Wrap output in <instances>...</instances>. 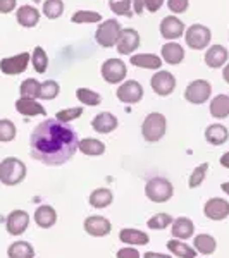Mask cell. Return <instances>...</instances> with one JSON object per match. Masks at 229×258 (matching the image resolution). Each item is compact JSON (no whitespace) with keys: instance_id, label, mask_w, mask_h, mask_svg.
Returning <instances> with one entry per match:
<instances>
[{"instance_id":"1","label":"cell","mask_w":229,"mask_h":258,"mask_svg":"<svg viewBox=\"0 0 229 258\" xmlns=\"http://www.w3.org/2000/svg\"><path fill=\"white\" fill-rule=\"evenodd\" d=\"M78 135L69 124L57 119H45L33 129L30 147L33 159L45 165H62L74 157L78 150Z\"/></svg>"},{"instance_id":"2","label":"cell","mask_w":229,"mask_h":258,"mask_svg":"<svg viewBox=\"0 0 229 258\" xmlns=\"http://www.w3.org/2000/svg\"><path fill=\"white\" fill-rule=\"evenodd\" d=\"M26 177V165L16 157H7L0 162V182L6 186H16Z\"/></svg>"},{"instance_id":"3","label":"cell","mask_w":229,"mask_h":258,"mask_svg":"<svg viewBox=\"0 0 229 258\" xmlns=\"http://www.w3.org/2000/svg\"><path fill=\"white\" fill-rule=\"evenodd\" d=\"M165 129H167V120L165 115L160 112H152L145 117L143 124H141V136L148 143H157L164 138Z\"/></svg>"},{"instance_id":"4","label":"cell","mask_w":229,"mask_h":258,"mask_svg":"<svg viewBox=\"0 0 229 258\" xmlns=\"http://www.w3.org/2000/svg\"><path fill=\"white\" fill-rule=\"evenodd\" d=\"M121 24L118 19H105L98 24L97 31H95V40L100 47L103 48H110V47H116L119 40V35H121Z\"/></svg>"},{"instance_id":"5","label":"cell","mask_w":229,"mask_h":258,"mask_svg":"<svg viewBox=\"0 0 229 258\" xmlns=\"http://www.w3.org/2000/svg\"><path fill=\"white\" fill-rule=\"evenodd\" d=\"M174 188L173 184L164 177H153L150 179L145 186V195L148 200H152L153 203H165L167 200L173 198Z\"/></svg>"},{"instance_id":"6","label":"cell","mask_w":229,"mask_h":258,"mask_svg":"<svg viewBox=\"0 0 229 258\" xmlns=\"http://www.w3.org/2000/svg\"><path fill=\"white\" fill-rule=\"evenodd\" d=\"M212 97V86L205 80H195L191 81L185 90V100L193 105H202L209 102Z\"/></svg>"},{"instance_id":"7","label":"cell","mask_w":229,"mask_h":258,"mask_svg":"<svg viewBox=\"0 0 229 258\" xmlns=\"http://www.w3.org/2000/svg\"><path fill=\"white\" fill-rule=\"evenodd\" d=\"M185 40L191 50H203L210 45L212 33L203 24H191L188 31L185 33Z\"/></svg>"},{"instance_id":"8","label":"cell","mask_w":229,"mask_h":258,"mask_svg":"<svg viewBox=\"0 0 229 258\" xmlns=\"http://www.w3.org/2000/svg\"><path fill=\"white\" fill-rule=\"evenodd\" d=\"M100 73H102V78L105 83H109V85H118V83L124 81V78H126V74H128V68L123 60L109 59L102 64Z\"/></svg>"},{"instance_id":"9","label":"cell","mask_w":229,"mask_h":258,"mask_svg":"<svg viewBox=\"0 0 229 258\" xmlns=\"http://www.w3.org/2000/svg\"><path fill=\"white\" fill-rule=\"evenodd\" d=\"M150 85H152V90L155 91L160 97H169L170 93L176 88V78H174L173 73L169 71H162L159 69L150 80Z\"/></svg>"},{"instance_id":"10","label":"cell","mask_w":229,"mask_h":258,"mask_svg":"<svg viewBox=\"0 0 229 258\" xmlns=\"http://www.w3.org/2000/svg\"><path fill=\"white\" fill-rule=\"evenodd\" d=\"M31 60V55L28 52L18 53L14 57H6V59L0 60V71L7 76H16V74H21L28 69V64Z\"/></svg>"},{"instance_id":"11","label":"cell","mask_w":229,"mask_h":258,"mask_svg":"<svg viewBox=\"0 0 229 258\" xmlns=\"http://www.w3.org/2000/svg\"><path fill=\"white\" fill-rule=\"evenodd\" d=\"M140 47V33L133 28H124L121 30L119 40L116 43V48L121 55H133L136 48Z\"/></svg>"},{"instance_id":"12","label":"cell","mask_w":229,"mask_h":258,"mask_svg":"<svg viewBox=\"0 0 229 258\" xmlns=\"http://www.w3.org/2000/svg\"><path fill=\"white\" fill-rule=\"evenodd\" d=\"M116 97L123 103H138L143 98V86L135 80L124 81L116 91Z\"/></svg>"},{"instance_id":"13","label":"cell","mask_w":229,"mask_h":258,"mask_svg":"<svg viewBox=\"0 0 229 258\" xmlns=\"http://www.w3.org/2000/svg\"><path fill=\"white\" fill-rule=\"evenodd\" d=\"M160 35L162 38L169 41L181 38L185 35V23L181 19H178L176 16H165L160 23Z\"/></svg>"},{"instance_id":"14","label":"cell","mask_w":229,"mask_h":258,"mask_svg":"<svg viewBox=\"0 0 229 258\" xmlns=\"http://www.w3.org/2000/svg\"><path fill=\"white\" fill-rule=\"evenodd\" d=\"M30 226V215L24 210H14L6 220V229L11 236H21Z\"/></svg>"},{"instance_id":"15","label":"cell","mask_w":229,"mask_h":258,"mask_svg":"<svg viewBox=\"0 0 229 258\" xmlns=\"http://www.w3.org/2000/svg\"><path fill=\"white\" fill-rule=\"evenodd\" d=\"M85 231L86 234L93 236V238H103V236L110 234L112 231L110 220L102 217V215H91L85 220Z\"/></svg>"},{"instance_id":"16","label":"cell","mask_w":229,"mask_h":258,"mask_svg":"<svg viewBox=\"0 0 229 258\" xmlns=\"http://www.w3.org/2000/svg\"><path fill=\"white\" fill-rule=\"evenodd\" d=\"M203 214L210 220H224L229 215V202L224 198H210L203 205Z\"/></svg>"},{"instance_id":"17","label":"cell","mask_w":229,"mask_h":258,"mask_svg":"<svg viewBox=\"0 0 229 258\" xmlns=\"http://www.w3.org/2000/svg\"><path fill=\"white\" fill-rule=\"evenodd\" d=\"M118 124H119L118 117H116L114 114H110V112H100V114L95 115L93 120H91V127H93L98 135H109V133H112L118 127Z\"/></svg>"},{"instance_id":"18","label":"cell","mask_w":229,"mask_h":258,"mask_svg":"<svg viewBox=\"0 0 229 258\" xmlns=\"http://www.w3.org/2000/svg\"><path fill=\"white\" fill-rule=\"evenodd\" d=\"M229 59V52L226 47L222 45H214L205 52V64L209 66L210 69H219L224 68L227 64Z\"/></svg>"},{"instance_id":"19","label":"cell","mask_w":229,"mask_h":258,"mask_svg":"<svg viewBox=\"0 0 229 258\" xmlns=\"http://www.w3.org/2000/svg\"><path fill=\"white\" fill-rule=\"evenodd\" d=\"M160 53L162 62H167L169 66H178L185 59V48L180 43H174V41H167L165 45H162Z\"/></svg>"},{"instance_id":"20","label":"cell","mask_w":229,"mask_h":258,"mask_svg":"<svg viewBox=\"0 0 229 258\" xmlns=\"http://www.w3.org/2000/svg\"><path fill=\"white\" fill-rule=\"evenodd\" d=\"M16 110L21 115H26V117H35V115H47V110L41 103L36 102L35 98H23L21 97L16 102Z\"/></svg>"},{"instance_id":"21","label":"cell","mask_w":229,"mask_h":258,"mask_svg":"<svg viewBox=\"0 0 229 258\" xmlns=\"http://www.w3.org/2000/svg\"><path fill=\"white\" fill-rule=\"evenodd\" d=\"M131 66L140 69H150V71H159L162 68V60L155 53H133L131 55Z\"/></svg>"},{"instance_id":"22","label":"cell","mask_w":229,"mask_h":258,"mask_svg":"<svg viewBox=\"0 0 229 258\" xmlns=\"http://www.w3.org/2000/svg\"><path fill=\"white\" fill-rule=\"evenodd\" d=\"M170 231L176 239H188L195 232V224L188 217H178L170 224Z\"/></svg>"},{"instance_id":"23","label":"cell","mask_w":229,"mask_h":258,"mask_svg":"<svg viewBox=\"0 0 229 258\" xmlns=\"http://www.w3.org/2000/svg\"><path fill=\"white\" fill-rule=\"evenodd\" d=\"M119 239L126 244H131V246H143V244L150 243V238L147 232L138 231V229H131L126 227L119 232Z\"/></svg>"},{"instance_id":"24","label":"cell","mask_w":229,"mask_h":258,"mask_svg":"<svg viewBox=\"0 0 229 258\" xmlns=\"http://www.w3.org/2000/svg\"><path fill=\"white\" fill-rule=\"evenodd\" d=\"M16 19L23 28H35L40 23V11L31 6H21L16 14Z\"/></svg>"},{"instance_id":"25","label":"cell","mask_w":229,"mask_h":258,"mask_svg":"<svg viewBox=\"0 0 229 258\" xmlns=\"http://www.w3.org/2000/svg\"><path fill=\"white\" fill-rule=\"evenodd\" d=\"M35 222L41 229H50L57 222V212L50 205H40L35 212Z\"/></svg>"},{"instance_id":"26","label":"cell","mask_w":229,"mask_h":258,"mask_svg":"<svg viewBox=\"0 0 229 258\" xmlns=\"http://www.w3.org/2000/svg\"><path fill=\"white\" fill-rule=\"evenodd\" d=\"M227 138H229V131L222 124H210V126L205 129V140L209 141L210 145L219 147V145L226 143Z\"/></svg>"},{"instance_id":"27","label":"cell","mask_w":229,"mask_h":258,"mask_svg":"<svg viewBox=\"0 0 229 258\" xmlns=\"http://www.w3.org/2000/svg\"><path fill=\"white\" fill-rule=\"evenodd\" d=\"M210 115L215 119H224L229 115V95H215L210 102Z\"/></svg>"},{"instance_id":"28","label":"cell","mask_w":229,"mask_h":258,"mask_svg":"<svg viewBox=\"0 0 229 258\" xmlns=\"http://www.w3.org/2000/svg\"><path fill=\"white\" fill-rule=\"evenodd\" d=\"M78 150L88 157H98L102 153H105V145L95 138H83L78 143Z\"/></svg>"},{"instance_id":"29","label":"cell","mask_w":229,"mask_h":258,"mask_svg":"<svg viewBox=\"0 0 229 258\" xmlns=\"http://www.w3.org/2000/svg\"><path fill=\"white\" fill-rule=\"evenodd\" d=\"M112 191L107 189V188H98L95 191H91L90 195V205L93 207V209H105V207H109L112 203Z\"/></svg>"},{"instance_id":"30","label":"cell","mask_w":229,"mask_h":258,"mask_svg":"<svg viewBox=\"0 0 229 258\" xmlns=\"http://www.w3.org/2000/svg\"><path fill=\"white\" fill-rule=\"evenodd\" d=\"M193 248L197 249V253H202V255H212L217 248V241L210 234H198L193 239Z\"/></svg>"},{"instance_id":"31","label":"cell","mask_w":229,"mask_h":258,"mask_svg":"<svg viewBox=\"0 0 229 258\" xmlns=\"http://www.w3.org/2000/svg\"><path fill=\"white\" fill-rule=\"evenodd\" d=\"M7 255H9V258H33L35 256V249L26 241H16L7 249Z\"/></svg>"},{"instance_id":"32","label":"cell","mask_w":229,"mask_h":258,"mask_svg":"<svg viewBox=\"0 0 229 258\" xmlns=\"http://www.w3.org/2000/svg\"><path fill=\"white\" fill-rule=\"evenodd\" d=\"M167 248L170 253H174L178 258H197V249L188 246L186 243L183 241H178V239H170L167 243Z\"/></svg>"},{"instance_id":"33","label":"cell","mask_w":229,"mask_h":258,"mask_svg":"<svg viewBox=\"0 0 229 258\" xmlns=\"http://www.w3.org/2000/svg\"><path fill=\"white\" fill-rule=\"evenodd\" d=\"M61 93V86L57 81L47 80L43 83H40V91H38V98L41 100H53L57 98Z\"/></svg>"},{"instance_id":"34","label":"cell","mask_w":229,"mask_h":258,"mask_svg":"<svg viewBox=\"0 0 229 258\" xmlns=\"http://www.w3.org/2000/svg\"><path fill=\"white\" fill-rule=\"evenodd\" d=\"M76 97L83 103V105H90V107H97L102 103V97L97 91L90 90V88H78L76 90Z\"/></svg>"},{"instance_id":"35","label":"cell","mask_w":229,"mask_h":258,"mask_svg":"<svg viewBox=\"0 0 229 258\" xmlns=\"http://www.w3.org/2000/svg\"><path fill=\"white\" fill-rule=\"evenodd\" d=\"M31 64L35 68L36 73L43 74L45 71L48 69V57H47V52H45L41 47H35L33 50V55H31Z\"/></svg>"},{"instance_id":"36","label":"cell","mask_w":229,"mask_h":258,"mask_svg":"<svg viewBox=\"0 0 229 258\" xmlns=\"http://www.w3.org/2000/svg\"><path fill=\"white\" fill-rule=\"evenodd\" d=\"M71 21L74 24H91V23H100L102 16L93 11H78L71 16Z\"/></svg>"},{"instance_id":"37","label":"cell","mask_w":229,"mask_h":258,"mask_svg":"<svg viewBox=\"0 0 229 258\" xmlns=\"http://www.w3.org/2000/svg\"><path fill=\"white\" fill-rule=\"evenodd\" d=\"M43 14L48 19H59L64 14V2L62 0H45Z\"/></svg>"},{"instance_id":"38","label":"cell","mask_w":229,"mask_h":258,"mask_svg":"<svg viewBox=\"0 0 229 258\" xmlns=\"http://www.w3.org/2000/svg\"><path fill=\"white\" fill-rule=\"evenodd\" d=\"M38 91H40V83L35 78H28L19 86V93L23 98H36L38 97Z\"/></svg>"},{"instance_id":"39","label":"cell","mask_w":229,"mask_h":258,"mask_svg":"<svg viewBox=\"0 0 229 258\" xmlns=\"http://www.w3.org/2000/svg\"><path fill=\"white\" fill-rule=\"evenodd\" d=\"M109 7L116 16H133V0H109Z\"/></svg>"},{"instance_id":"40","label":"cell","mask_w":229,"mask_h":258,"mask_svg":"<svg viewBox=\"0 0 229 258\" xmlns=\"http://www.w3.org/2000/svg\"><path fill=\"white\" fill-rule=\"evenodd\" d=\"M207 170H209V164H207V162H203V164H200V165L195 167V170L191 172V176L188 179V186H190L191 189L198 188V186L202 184L203 181H205Z\"/></svg>"},{"instance_id":"41","label":"cell","mask_w":229,"mask_h":258,"mask_svg":"<svg viewBox=\"0 0 229 258\" xmlns=\"http://www.w3.org/2000/svg\"><path fill=\"white\" fill-rule=\"evenodd\" d=\"M16 138V124L9 119H0V141L9 143Z\"/></svg>"},{"instance_id":"42","label":"cell","mask_w":229,"mask_h":258,"mask_svg":"<svg viewBox=\"0 0 229 258\" xmlns=\"http://www.w3.org/2000/svg\"><path fill=\"white\" fill-rule=\"evenodd\" d=\"M170 224H173V217L169 214H155L153 217L148 219L147 226L150 229H153V231H159V229L162 231V229H165Z\"/></svg>"},{"instance_id":"43","label":"cell","mask_w":229,"mask_h":258,"mask_svg":"<svg viewBox=\"0 0 229 258\" xmlns=\"http://www.w3.org/2000/svg\"><path fill=\"white\" fill-rule=\"evenodd\" d=\"M83 115V107H71V109H64V110H59L55 114V119L61 120L64 124H69L71 120H76L80 119Z\"/></svg>"},{"instance_id":"44","label":"cell","mask_w":229,"mask_h":258,"mask_svg":"<svg viewBox=\"0 0 229 258\" xmlns=\"http://www.w3.org/2000/svg\"><path fill=\"white\" fill-rule=\"evenodd\" d=\"M167 7L173 14H183L188 11L190 0H167Z\"/></svg>"},{"instance_id":"45","label":"cell","mask_w":229,"mask_h":258,"mask_svg":"<svg viewBox=\"0 0 229 258\" xmlns=\"http://www.w3.org/2000/svg\"><path fill=\"white\" fill-rule=\"evenodd\" d=\"M140 2L143 6V9H147L148 12H157L164 6L165 0H140Z\"/></svg>"},{"instance_id":"46","label":"cell","mask_w":229,"mask_h":258,"mask_svg":"<svg viewBox=\"0 0 229 258\" xmlns=\"http://www.w3.org/2000/svg\"><path fill=\"white\" fill-rule=\"evenodd\" d=\"M116 256L118 258H140V251H136L133 246H128V248H121Z\"/></svg>"},{"instance_id":"47","label":"cell","mask_w":229,"mask_h":258,"mask_svg":"<svg viewBox=\"0 0 229 258\" xmlns=\"http://www.w3.org/2000/svg\"><path fill=\"white\" fill-rule=\"evenodd\" d=\"M18 2L16 0H0V14H9L16 9Z\"/></svg>"},{"instance_id":"48","label":"cell","mask_w":229,"mask_h":258,"mask_svg":"<svg viewBox=\"0 0 229 258\" xmlns=\"http://www.w3.org/2000/svg\"><path fill=\"white\" fill-rule=\"evenodd\" d=\"M143 258H173L170 255H165V253H157V251H148L145 253Z\"/></svg>"},{"instance_id":"49","label":"cell","mask_w":229,"mask_h":258,"mask_svg":"<svg viewBox=\"0 0 229 258\" xmlns=\"http://www.w3.org/2000/svg\"><path fill=\"white\" fill-rule=\"evenodd\" d=\"M220 165H222V167H226V169H229V152H226L222 157H220Z\"/></svg>"},{"instance_id":"50","label":"cell","mask_w":229,"mask_h":258,"mask_svg":"<svg viewBox=\"0 0 229 258\" xmlns=\"http://www.w3.org/2000/svg\"><path fill=\"white\" fill-rule=\"evenodd\" d=\"M222 80L229 85V64L224 66V69H222Z\"/></svg>"},{"instance_id":"51","label":"cell","mask_w":229,"mask_h":258,"mask_svg":"<svg viewBox=\"0 0 229 258\" xmlns=\"http://www.w3.org/2000/svg\"><path fill=\"white\" fill-rule=\"evenodd\" d=\"M220 189H222L226 195H229V182H222V186H220Z\"/></svg>"}]
</instances>
